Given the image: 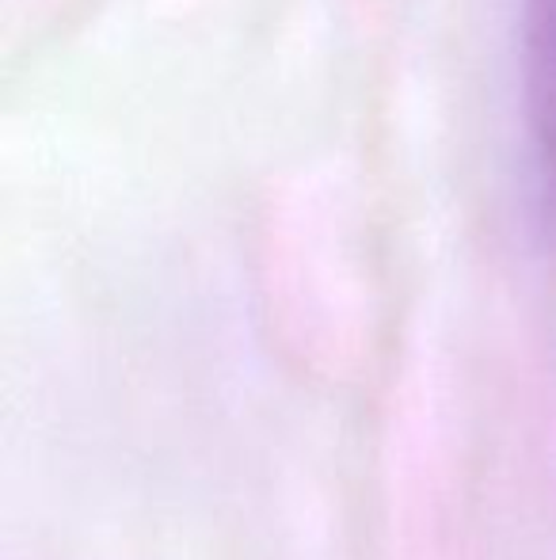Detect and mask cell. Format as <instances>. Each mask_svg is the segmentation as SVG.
<instances>
[{
	"label": "cell",
	"mask_w": 556,
	"mask_h": 560,
	"mask_svg": "<svg viewBox=\"0 0 556 560\" xmlns=\"http://www.w3.org/2000/svg\"><path fill=\"white\" fill-rule=\"evenodd\" d=\"M519 84L530 191L542 222L556 229V0H522Z\"/></svg>",
	"instance_id": "obj_1"
}]
</instances>
